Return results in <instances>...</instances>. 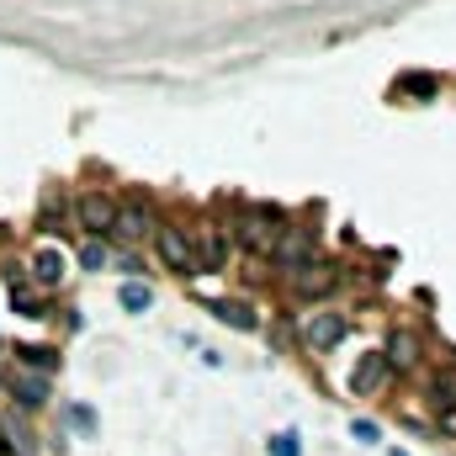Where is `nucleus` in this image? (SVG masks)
Wrapping results in <instances>:
<instances>
[{
	"mask_svg": "<svg viewBox=\"0 0 456 456\" xmlns=\"http://www.w3.org/2000/svg\"><path fill=\"white\" fill-rule=\"evenodd\" d=\"M239 244L255 249V255L276 249V244H281V213H271V208H249V213L239 218Z\"/></svg>",
	"mask_w": 456,
	"mask_h": 456,
	"instance_id": "nucleus-1",
	"label": "nucleus"
},
{
	"mask_svg": "<svg viewBox=\"0 0 456 456\" xmlns=\"http://www.w3.org/2000/svg\"><path fill=\"white\" fill-rule=\"evenodd\" d=\"M154 239H159V255H165V265H170L175 276H202V265H197V244H191V233H186V228L165 224Z\"/></svg>",
	"mask_w": 456,
	"mask_h": 456,
	"instance_id": "nucleus-2",
	"label": "nucleus"
},
{
	"mask_svg": "<svg viewBox=\"0 0 456 456\" xmlns=\"http://www.w3.org/2000/svg\"><path fill=\"white\" fill-rule=\"evenodd\" d=\"M345 330H350V324H345V314H330V308H324V314H308L303 340H308V350H319V355H324V350H335V345L345 340Z\"/></svg>",
	"mask_w": 456,
	"mask_h": 456,
	"instance_id": "nucleus-3",
	"label": "nucleus"
},
{
	"mask_svg": "<svg viewBox=\"0 0 456 456\" xmlns=\"http://www.w3.org/2000/svg\"><path fill=\"white\" fill-rule=\"evenodd\" d=\"M112 218H117V208H112L107 191H86V197H80V228H86V233H96V239L112 233Z\"/></svg>",
	"mask_w": 456,
	"mask_h": 456,
	"instance_id": "nucleus-4",
	"label": "nucleus"
},
{
	"mask_svg": "<svg viewBox=\"0 0 456 456\" xmlns=\"http://www.w3.org/2000/svg\"><path fill=\"white\" fill-rule=\"evenodd\" d=\"M387 371H393V366L382 361V350H371V355H361V361H355V371H350V393H355V398H366V393H377V387L387 382Z\"/></svg>",
	"mask_w": 456,
	"mask_h": 456,
	"instance_id": "nucleus-5",
	"label": "nucleus"
},
{
	"mask_svg": "<svg viewBox=\"0 0 456 456\" xmlns=\"http://www.w3.org/2000/svg\"><path fill=\"white\" fill-rule=\"evenodd\" d=\"M191 244H197V265H202V271H224V260H228L224 228H218V224H202Z\"/></svg>",
	"mask_w": 456,
	"mask_h": 456,
	"instance_id": "nucleus-6",
	"label": "nucleus"
},
{
	"mask_svg": "<svg viewBox=\"0 0 456 456\" xmlns=\"http://www.w3.org/2000/svg\"><path fill=\"white\" fill-rule=\"evenodd\" d=\"M382 361L398 366V371H409V366L419 361V340H414L409 330H393V340H387V350H382Z\"/></svg>",
	"mask_w": 456,
	"mask_h": 456,
	"instance_id": "nucleus-7",
	"label": "nucleus"
},
{
	"mask_svg": "<svg viewBox=\"0 0 456 456\" xmlns=\"http://www.w3.org/2000/svg\"><path fill=\"white\" fill-rule=\"evenodd\" d=\"M335 281H340V276H335V265H303V271H297V287H303V297H324Z\"/></svg>",
	"mask_w": 456,
	"mask_h": 456,
	"instance_id": "nucleus-8",
	"label": "nucleus"
},
{
	"mask_svg": "<svg viewBox=\"0 0 456 456\" xmlns=\"http://www.w3.org/2000/svg\"><path fill=\"white\" fill-rule=\"evenodd\" d=\"M112 233H122V239H143V233H149V213H143V208H117Z\"/></svg>",
	"mask_w": 456,
	"mask_h": 456,
	"instance_id": "nucleus-9",
	"label": "nucleus"
},
{
	"mask_svg": "<svg viewBox=\"0 0 456 456\" xmlns=\"http://www.w3.org/2000/svg\"><path fill=\"white\" fill-rule=\"evenodd\" d=\"M430 409H436L441 419L456 414V377H436V382H430Z\"/></svg>",
	"mask_w": 456,
	"mask_h": 456,
	"instance_id": "nucleus-10",
	"label": "nucleus"
},
{
	"mask_svg": "<svg viewBox=\"0 0 456 456\" xmlns=\"http://www.w3.org/2000/svg\"><path fill=\"white\" fill-rule=\"evenodd\" d=\"M11 393H16L27 409H37V403L48 398V382H43V377H11Z\"/></svg>",
	"mask_w": 456,
	"mask_h": 456,
	"instance_id": "nucleus-11",
	"label": "nucleus"
},
{
	"mask_svg": "<svg viewBox=\"0 0 456 456\" xmlns=\"http://www.w3.org/2000/svg\"><path fill=\"white\" fill-rule=\"evenodd\" d=\"M32 271H37V281H43V287H53V281L64 276V255H59V249H43V255L32 260Z\"/></svg>",
	"mask_w": 456,
	"mask_h": 456,
	"instance_id": "nucleus-12",
	"label": "nucleus"
},
{
	"mask_svg": "<svg viewBox=\"0 0 456 456\" xmlns=\"http://www.w3.org/2000/svg\"><path fill=\"white\" fill-rule=\"evenodd\" d=\"M117 303H122L127 314H143V308L154 303V292H149L143 281H122V292H117Z\"/></svg>",
	"mask_w": 456,
	"mask_h": 456,
	"instance_id": "nucleus-13",
	"label": "nucleus"
},
{
	"mask_svg": "<svg viewBox=\"0 0 456 456\" xmlns=\"http://www.w3.org/2000/svg\"><path fill=\"white\" fill-rule=\"evenodd\" d=\"M16 355H21V366H32V371H53V366H59V350H43V345H16Z\"/></svg>",
	"mask_w": 456,
	"mask_h": 456,
	"instance_id": "nucleus-14",
	"label": "nucleus"
},
{
	"mask_svg": "<svg viewBox=\"0 0 456 456\" xmlns=\"http://www.w3.org/2000/svg\"><path fill=\"white\" fill-rule=\"evenodd\" d=\"M213 314H218L224 324H233V330H244V335L255 330V314H249L244 303H213Z\"/></svg>",
	"mask_w": 456,
	"mask_h": 456,
	"instance_id": "nucleus-15",
	"label": "nucleus"
},
{
	"mask_svg": "<svg viewBox=\"0 0 456 456\" xmlns=\"http://www.w3.org/2000/svg\"><path fill=\"white\" fill-rule=\"evenodd\" d=\"M276 260H281L287 271H303V265H308V239H287V244H276Z\"/></svg>",
	"mask_w": 456,
	"mask_h": 456,
	"instance_id": "nucleus-16",
	"label": "nucleus"
},
{
	"mask_svg": "<svg viewBox=\"0 0 456 456\" xmlns=\"http://www.w3.org/2000/svg\"><path fill=\"white\" fill-rule=\"evenodd\" d=\"M265 452L271 456H303V441H297V430H281V436L265 441Z\"/></svg>",
	"mask_w": 456,
	"mask_h": 456,
	"instance_id": "nucleus-17",
	"label": "nucleus"
},
{
	"mask_svg": "<svg viewBox=\"0 0 456 456\" xmlns=\"http://www.w3.org/2000/svg\"><path fill=\"white\" fill-rule=\"evenodd\" d=\"M80 265H86V271H102V265H107V249H102V244H86V249H80Z\"/></svg>",
	"mask_w": 456,
	"mask_h": 456,
	"instance_id": "nucleus-18",
	"label": "nucleus"
},
{
	"mask_svg": "<svg viewBox=\"0 0 456 456\" xmlns=\"http://www.w3.org/2000/svg\"><path fill=\"white\" fill-rule=\"evenodd\" d=\"M69 425H75V430H86V436H91V430H96V414H91V409H69Z\"/></svg>",
	"mask_w": 456,
	"mask_h": 456,
	"instance_id": "nucleus-19",
	"label": "nucleus"
},
{
	"mask_svg": "<svg viewBox=\"0 0 456 456\" xmlns=\"http://www.w3.org/2000/svg\"><path fill=\"white\" fill-rule=\"evenodd\" d=\"M350 436H355L361 446H371V441H377V425H371V419H355V425H350Z\"/></svg>",
	"mask_w": 456,
	"mask_h": 456,
	"instance_id": "nucleus-20",
	"label": "nucleus"
},
{
	"mask_svg": "<svg viewBox=\"0 0 456 456\" xmlns=\"http://www.w3.org/2000/svg\"><path fill=\"white\" fill-rule=\"evenodd\" d=\"M393 456H409V452H393Z\"/></svg>",
	"mask_w": 456,
	"mask_h": 456,
	"instance_id": "nucleus-21",
	"label": "nucleus"
}]
</instances>
